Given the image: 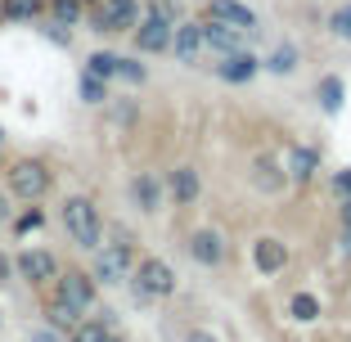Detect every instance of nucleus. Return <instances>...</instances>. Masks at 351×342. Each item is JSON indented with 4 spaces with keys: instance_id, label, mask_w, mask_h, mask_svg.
Returning <instances> with one entry per match:
<instances>
[{
    "instance_id": "1",
    "label": "nucleus",
    "mask_w": 351,
    "mask_h": 342,
    "mask_svg": "<svg viewBox=\"0 0 351 342\" xmlns=\"http://www.w3.org/2000/svg\"><path fill=\"white\" fill-rule=\"evenodd\" d=\"M59 225H63V234H68V243H77L82 252L104 248V217H99V208H95V198L68 194L59 203Z\"/></svg>"
},
{
    "instance_id": "2",
    "label": "nucleus",
    "mask_w": 351,
    "mask_h": 342,
    "mask_svg": "<svg viewBox=\"0 0 351 342\" xmlns=\"http://www.w3.org/2000/svg\"><path fill=\"white\" fill-rule=\"evenodd\" d=\"M5 189L14 194V203H41L54 189V171L45 158H14L5 167Z\"/></svg>"
},
{
    "instance_id": "3",
    "label": "nucleus",
    "mask_w": 351,
    "mask_h": 342,
    "mask_svg": "<svg viewBox=\"0 0 351 342\" xmlns=\"http://www.w3.org/2000/svg\"><path fill=\"white\" fill-rule=\"evenodd\" d=\"M140 19H145V0H99L86 10V27L95 36H131Z\"/></svg>"
},
{
    "instance_id": "4",
    "label": "nucleus",
    "mask_w": 351,
    "mask_h": 342,
    "mask_svg": "<svg viewBox=\"0 0 351 342\" xmlns=\"http://www.w3.org/2000/svg\"><path fill=\"white\" fill-rule=\"evenodd\" d=\"M131 293L135 302H167L176 297V270L162 257H140L131 270Z\"/></svg>"
},
{
    "instance_id": "5",
    "label": "nucleus",
    "mask_w": 351,
    "mask_h": 342,
    "mask_svg": "<svg viewBox=\"0 0 351 342\" xmlns=\"http://www.w3.org/2000/svg\"><path fill=\"white\" fill-rule=\"evenodd\" d=\"M135 248L126 243V239H117V243H104V248H95V284H104V289H113V284H126L131 280V270H135Z\"/></svg>"
},
{
    "instance_id": "6",
    "label": "nucleus",
    "mask_w": 351,
    "mask_h": 342,
    "mask_svg": "<svg viewBox=\"0 0 351 342\" xmlns=\"http://www.w3.org/2000/svg\"><path fill=\"white\" fill-rule=\"evenodd\" d=\"M171 54L180 68H203L207 59H212V50H207L203 41V19H180L171 32Z\"/></svg>"
},
{
    "instance_id": "7",
    "label": "nucleus",
    "mask_w": 351,
    "mask_h": 342,
    "mask_svg": "<svg viewBox=\"0 0 351 342\" xmlns=\"http://www.w3.org/2000/svg\"><path fill=\"white\" fill-rule=\"evenodd\" d=\"M248 185L257 189V194H266V198L284 194V185H289L284 158H279V154H270V149H257V154L248 158Z\"/></svg>"
},
{
    "instance_id": "8",
    "label": "nucleus",
    "mask_w": 351,
    "mask_h": 342,
    "mask_svg": "<svg viewBox=\"0 0 351 342\" xmlns=\"http://www.w3.org/2000/svg\"><path fill=\"white\" fill-rule=\"evenodd\" d=\"M126 198H131V208L140 217H158L162 212V198H167V180L158 171H135L126 180Z\"/></svg>"
},
{
    "instance_id": "9",
    "label": "nucleus",
    "mask_w": 351,
    "mask_h": 342,
    "mask_svg": "<svg viewBox=\"0 0 351 342\" xmlns=\"http://www.w3.org/2000/svg\"><path fill=\"white\" fill-rule=\"evenodd\" d=\"M324 167V149L302 145V140H289L284 145V171H289V185H311Z\"/></svg>"
},
{
    "instance_id": "10",
    "label": "nucleus",
    "mask_w": 351,
    "mask_h": 342,
    "mask_svg": "<svg viewBox=\"0 0 351 342\" xmlns=\"http://www.w3.org/2000/svg\"><path fill=\"white\" fill-rule=\"evenodd\" d=\"M14 270H19V280L23 284H32V289H45V284H54L59 280V257L54 252H45V248H23L19 257H14Z\"/></svg>"
},
{
    "instance_id": "11",
    "label": "nucleus",
    "mask_w": 351,
    "mask_h": 342,
    "mask_svg": "<svg viewBox=\"0 0 351 342\" xmlns=\"http://www.w3.org/2000/svg\"><path fill=\"white\" fill-rule=\"evenodd\" d=\"M203 19L230 23V27H239L243 36H257L261 32V14L252 10L248 0H203Z\"/></svg>"
},
{
    "instance_id": "12",
    "label": "nucleus",
    "mask_w": 351,
    "mask_h": 342,
    "mask_svg": "<svg viewBox=\"0 0 351 342\" xmlns=\"http://www.w3.org/2000/svg\"><path fill=\"white\" fill-rule=\"evenodd\" d=\"M212 73L226 86H252L261 77V54H252L248 45H243V50H234V54H221V59L212 63Z\"/></svg>"
},
{
    "instance_id": "13",
    "label": "nucleus",
    "mask_w": 351,
    "mask_h": 342,
    "mask_svg": "<svg viewBox=\"0 0 351 342\" xmlns=\"http://www.w3.org/2000/svg\"><path fill=\"white\" fill-rule=\"evenodd\" d=\"M167 198H171L176 208H194L198 198H203V171L194 162H176L167 171Z\"/></svg>"
},
{
    "instance_id": "14",
    "label": "nucleus",
    "mask_w": 351,
    "mask_h": 342,
    "mask_svg": "<svg viewBox=\"0 0 351 342\" xmlns=\"http://www.w3.org/2000/svg\"><path fill=\"white\" fill-rule=\"evenodd\" d=\"M54 297L73 302L77 311H90L95 297H99V284H95V275H86V270H59V280H54Z\"/></svg>"
},
{
    "instance_id": "15",
    "label": "nucleus",
    "mask_w": 351,
    "mask_h": 342,
    "mask_svg": "<svg viewBox=\"0 0 351 342\" xmlns=\"http://www.w3.org/2000/svg\"><path fill=\"white\" fill-rule=\"evenodd\" d=\"M171 23H162V19H154V14H145V19L135 23V32H131V45H135V54H171Z\"/></svg>"
},
{
    "instance_id": "16",
    "label": "nucleus",
    "mask_w": 351,
    "mask_h": 342,
    "mask_svg": "<svg viewBox=\"0 0 351 342\" xmlns=\"http://www.w3.org/2000/svg\"><path fill=\"white\" fill-rule=\"evenodd\" d=\"M189 257H194L198 266H207V270L226 266V257H230V243H226V234H221V230H212V225L194 230V234H189Z\"/></svg>"
},
{
    "instance_id": "17",
    "label": "nucleus",
    "mask_w": 351,
    "mask_h": 342,
    "mask_svg": "<svg viewBox=\"0 0 351 342\" xmlns=\"http://www.w3.org/2000/svg\"><path fill=\"white\" fill-rule=\"evenodd\" d=\"M252 266H257V275H284V266H289V243L275 234H261L257 243H252Z\"/></svg>"
},
{
    "instance_id": "18",
    "label": "nucleus",
    "mask_w": 351,
    "mask_h": 342,
    "mask_svg": "<svg viewBox=\"0 0 351 342\" xmlns=\"http://www.w3.org/2000/svg\"><path fill=\"white\" fill-rule=\"evenodd\" d=\"M261 73L270 77H298L302 73V45L298 41H275L270 54H261Z\"/></svg>"
},
{
    "instance_id": "19",
    "label": "nucleus",
    "mask_w": 351,
    "mask_h": 342,
    "mask_svg": "<svg viewBox=\"0 0 351 342\" xmlns=\"http://www.w3.org/2000/svg\"><path fill=\"white\" fill-rule=\"evenodd\" d=\"M203 19V14H198ZM203 41H207V50H212V59H221V54H234V50H243V32L239 27H230V23H217V19H203Z\"/></svg>"
},
{
    "instance_id": "20",
    "label": "nucleus",
    "mask_w": 351,
    "mask_h": 342,
    "mask_svg": "<svg viewBox=\"0 0 351 342\" xmlns=\"http://www.w3.org/2000/svg\"><path fill=\"white\" fill-rule=\"evenodd\" d=\"M315 99H320L324 117H338L342 104H347V82H342L338 73H324L320 82H315Z\"/></svg>"
},
{
    "instance_id": "21",
    "label": "nucleus",
    "mask_w": 351,
    "mask_h": 342,
    "mask_svg": "<svg viewBox=\"0 0 351 342\" xmlns=\"http://www.w3.org/2000/svg\"><path fill=\"white\" fill-rule=\"evenodd\" d=\"M113 82H104V77H95V73H86L82 68V77H77V99H82L86 108H108L113 104V90H108Z\"/></svg>"
},
{
    "instance_id": "22",
    "label": "nucleus",
    "mask_w": 351,
    "mask_h": 342,
    "mask_svg": "<svg viewBox=\"0 0 351 342\" xmlns=\"http://www.w3.org/2000/svg\"><path fill=\"white\" fill-rule=\"evenodd\" d=\"M45 320H50V329H54V333H73L77 324H82V311H77L73 302L50 297V302H45Z\"/></svg>"
},
{
    "instance_id": "23",
    "label": "nucleus",
    "mask_w": 351,
    "mask_h": 342,
    "mask_svg": "<svg viewBox=\"0 0 351 342\" xmlns=\"http://www.w3.org/2000/svg\"><path fill=\"white\" fill-rule=\"evenodd\" d=\"M0 14H5V23H36L45 19V0H0Z\"/></svg>"
},
{
    "instance_id": "24",
    "label": "nucleus",
    "mask_w": 351,
    "mask_h": 342,
    "mask_svg": "<svg viewBox=\"0 0 351 342\" xmlns=\"http://www.w3.org/2000/svg\"><path fill=\"white\" fill-rule=\"evenodd\" d=\"M324 32H329L333 41L351 45V0H338V5L329 10V19H324Z\"/></svg>"
},
{
    "instance_id": "25",
    "label": "nucleus",
    "mask_w": 351,
    "mask_h": 342,
    "mask_svg": "<svg viewBox=\"0 0 351 342\" xmlns=\"http://www.w3.org/2000/svg\"><path fill=\"white\" fill-rule=\"evenodd\" d=\"M45 14H50L54 23H68V27L86 23V5L82 0H45Z\"/></svg>"
},
{
    "instance_id": "26",
    "label": "nucleus",
    "mask_w": 351,
    "mask_h": 342,
    "mask_svg": "<svg viewBox=\"0 0 351 342\" xmlns=\"http://www.w3.org/2000/svg\"><path fill=\"white\" fill-rule=\"evenodd\" d=\"M289 315L298 324H315L320 320V297H315V293H293L289 297Z\"/></svg>"
},
{
    "instance_id": "27",
    "label": "nucleus",
    "mask_w": 351,
    "mask_h": 342,
    "mask_svg": "<svg viewBox=\"0 0 351 342\" xmlns=\"http://www.w3.org/2000/svg\"><path fill=\"white\" fill-rule=\"evenodd\" d=\"M41 225H45V208H41V203H27V208H19V212H14V221H10L14 234H36Z\"/></svg>"
},
{
    "instance_id": "28",
    "label": "nucleus",
    "mask_w": 351,
    "mask_h": 342,
    "mask_svg": "<svg viewBox=\"0 0 351 342\" xmlns=\"http://www.w3.org/2000/svg\"><path fill=\"white\" fill-rule=\"evenodd\" d=\"M117 59L122 54H113V50H90L86 54V73L104 77V82H117Z\"/></svg>"
},
{
    "instance_id": "29",
    "label": "nucleus",
    "mask_w": 351,
    "mask_h": 342,
    "mask_svg": "<svg viewBox=\"0 0 351 342\" xmlns=\"http://www.w3.org/2000/svg\"><path fill=\"white\" fill-rule=\"evenodd\" d=\"M117 82H122V86H135V90H140V86L149 82V63H140L135 54H122V59H117Z\"/></svg>"
},
{
    "instance_id": "30",
    "label": "nucleus",
    "mask_w": 351,
    "mask_h": 342,
    "mask_svg": "<svg viewBox=\"0 0 351 342\" xmlns=\"http://www.w3.org/2000/svg\"><path fill=\"white\" fill-rule=\"evenodd\" d=\"M36 32H41L45 41H54L59 50H73V27H68V23H54L50 14H45V19L36 23Z\"/></svg>"
},
{
    "instance_id": "31",
    "label": "nucleus",
    "mask_w": 351,
    "mask_h": 342,
    "mask_svg": "<svg viewBox=\"0 0 351 342\" xmlns=\"http://www.w3.org/2000/svg\"><path fill=\"white\" fill-rule=\"evenodd\" d=\"M108 329H113V324L104 320V315H99V320H82L73 333H68V342H104V338H108Z\"/></svg>"
},
{
    "instance_id": "32",
    "label": "nucleus",
    "mask_w": 351,
    "mask_h": 342,
    "mask_svg": "<svg viewBox=\"0 0 351 342\" xmlns=\"http://www.w3.org/2000/svg\"><path fill=\"white\" fill-rule=\"evenodd\" d=\"M145 14H154V19H162V23H180L185 19V10H180V0H145Z\"/></svg>"
},
{
    "instance_id": "33",
    "label": "nucleus",
    "mask_w": 351,
    "mask_h": 342,
    "mask_svg": "<svg viewBox=\"0 0 351 342\" xmlns=\"http://www.w3.org/2000/svg\"><path fill=\"white\" fill-rule=\"evenodd\" d=\"M329 194L333 198H351V167H338L329 176Z\"/></svg>"
},
{
    "instance_id": "34",
    "label": "nucleus",
    "mask_w": 351,
    "mask_h": 342,
    "mask_svg": "<svg viewBox=\"0 0 351 342\" xmlns=\"http://www.w3.org/2000/svg\"><path fill=\"white\" fill-rule=\"evenodd\" d=\"M10 221H14V194L5 189L0 194V230H10Z\"/></svg>"
},
{
    "instance_id": "35",
    "label": "nucleus",
    "mask_w": 351,
    "mask_h": 342,
    "mask_svg": "<svg viewBox=\"0 0 351 342\" xmlns=\"http://www.w3.org/2000/svg\"><path fill=\"white\" fill-rule=\"evenodd\" d=\"M14 275H19V270H14V257H10V252H0V284H10Z\"/></svg>"
},
{
    "instance_id": "36",
    "label": "nucleus",
    "mask_w": 351,
    "mask_h": 342,
    "mask_svg": "<svg viewBox=\"0 0 351 342\" xmlns=\"http://www.w3.org/2000/svg\"><path fill=\"white\" fill-rule=\"evenodd\" d=\"M27 342H59V333H54V329H32Z\"/></svg>"
},
{
    "instance_id": "37",
    "label": "nucleus",
    "mask_w": 351,
    "mask_h": 342,
    "mask_svg": "<svg viewBox=\"0 0 351 342\" xmlns=\"http://www.w3.org/2000/svg\"><path fill=\"white\" fill-rule=\"evenodd\" d=\"M185 342H221V338H217V333H207V329H189Z\"/></svg>"
},
{
    "instance_id": "38",
    "label": "nucleus",
    "mask_w": 351,
    "mask_h": 342,
    "mask_svg": "<svg viewBox=\"0 0 351 342\" xmlns=\"http://www.w3.org/2000/svg\"><path fill=\"white\" fill-rule=\"evenodd\" d=\"M338 217H342V225L351 230V198H338Z\"/></svg>"
},
{
    "instance_id": "39",
    "label": "nucleus",
    "mask_w": 351,
    "mask_h": 342,
    "mask_svg": "<svg viewBox=\"0 0 351 342\" xmlns=\"http://www.w3.org/2000/svg\"><path fill=\"white\" fill-rule=\"evenodd\" d=\"M104 342H131V338H126V333H117V329H108V338H104Z\"/></svg>"
},
{
    "instance_id": "40",
    "label": "nucleus",
    "mask_w": 351,
    "mask_h": 342,
    "mask_svg": "<svg viewBox=\"0 0 351 342\" xmlns=\"http://www.w3.org/2000/svg\"><path fill=\"white\" fill-rule=\"evenodd\" d=\"M0 162H5V126H0Z\"/></svg>"
},
{
    "instance_id": "41",
    "label": "nucleus",
    "mask_w": 351,
    "mask_h": 342,
    "mask_svg": "<svg viewBox=\"0 0 351 342\" xmlns=\"http://www.w3.org/2000/svg\"><path fill=\"white\" fill-rule=\"evenodd\" d=\"M82 5H86V10H90V5H99V0H82Z\"/></svg>"
},
{
    "instance_id": "42",
    "label": "nucleus",
    "mask_w": 351,
    "mask_h": 342,
    "mask_svg": "<svg viewBox=\"0 0 351 342\" xmlns=\"http://www.w3.org/2000/svg\"><path fill=\"white\" fill-rule=\"evenodd\" d=\"M0 23H5V14H0Z\"/></svg>"
}]
</instances>
